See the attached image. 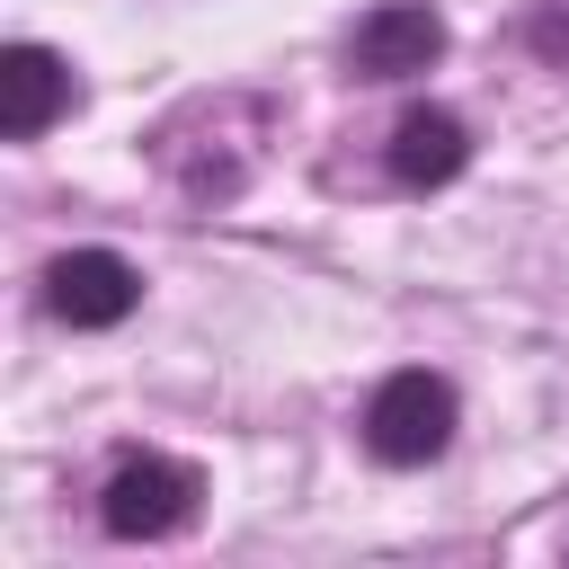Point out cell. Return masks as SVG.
Segmentation results:
<instances>
[{"label": "cell", "instance_id": "1", "mask_svg": "<svg viewBox=\"0 0 569 569\" xmlns=\"http://www.w3.org/2000/svg\"><path fill=\"white\" fill-rule=\"evenodd\" d=\"M196 498H204V480H196L187 462H169V453H124V462L107 471V489H98V516H107L116 542H160V533H178V525L196 516Z\"/></svg>", "mask_w": 569, "mask_h": 569}, {"label": "cell", "instance_id": "2", "mask_svg": "<svg viewBox=\"0 0 569 569\" xmlns=\"http://www.w3.org/2000/svg\"><path fill=\"white\" fill-rule=\"evenodd\" d=\"M365 445L382 453V462H436L445 445H453V382L445 373H391L373 400H365Z\"/></svg>", "mask_w": 569, "mask_h": 569}, {"label": "cell", "instance_id": "3", "mask_svg": "<svg viewBox=\"0 0 569 569\" xmlns=\"http://www.w3.org/2000/svg\"><path fill=\"white\" fill-rule=\"evenodd\" d=\"M44 302H53V320H71V329H107V320H124V311L142 302V276H133L116 249H71V258L44 267Z\"/></svg>", "mask_w": 569, "mask_h": 569}, {"label": "cell", "instance_id": "4", "mask_svg": "<svg viewBox=\"0 0 569 569\" xmlns=\"http://www.w3.org/2000/svg\"><path fill=\"white\" fill-rule=\"evenodd\" d=\"M71 62L44 53V44H9L0 53V133L9 142H36L53 116H71Z\"/></svg>", "mask_w": 569, "mask_h": 569}, {"label": "cell", "instance_id": "5", "mask_svg": "<svg viewBox=\"0 0 569 569\" xmlns=\"http://www.w3.org/2000/svg\"><path fill=\"white\" fill-rule=\"evenodd\" d=\"M436 53H445V27H436V9H418V0H391V9H373V18L356 27V71H365V80L427 71Z\"/></svg>", "mask_w": 569, "mask_h": 569}, {"label": "cell", "instance_id": "6", "mask_svg": "<svg viewBox=\"0 0 569 569\" xmlns=\"http://www.w3.org/2000/svg\"><path fill=\"white\" fill-rule=\"evenodd\" d=\"M462 160H471L462 116H445V107H409L400 116V133H391V178L400 187H445Z\"/></svg>", "mask_w": 569, "mask_h": 569}]
</instances>
